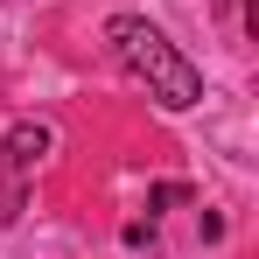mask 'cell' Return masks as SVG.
I'll use <instances>...</instances> for the list:
<instances>
[{
	"instance_id": "1",
	"label": "cell",
	"mask_w": 259,
	"mask_h": 259,
	"mask_svg": "<svg viewBox=\"0 0 259 259\" xmlns=\"http://www.w3.org/2000/svg\"><path fill=\"white\" fill-rule=\"evenodd\" d=\"M105 49H112V63L126 70L133 84H147L154 105L189 112V105L203 98V70H196L154 21H140V14H112V21H105Z\"/></svg>"
},
{
	"instance_id": "2",
	"label": "cell",
	"mask_w": 259,
	"mask_h": 259,
	"mask_svg": "<svg viewBox=\"0 0 259 259\" xmlns=\"http://www.w3.org/2000/svg\"><path fill=\"white\" fill-rule=\"evenodd\" d=\"M42 154H49V126H14L7 140H0V182H7V189H21V182L35 175Z\"/></svg>"
}]
</instances>
